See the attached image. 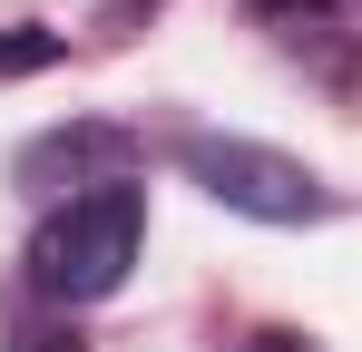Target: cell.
I'll return each mask as SVG.
<instances>
[{
	"label": "cell",
	"instance_id": "2",
	"mask_svg": "<svg viewBox=\"0 0 362 352\" xmlns=\"http://www.w3.org/2000/svg\"><path fill=\"white\" fill-rule=\"evenodd\" d=\"M167 157H177L216 206H235L255 225H313V216H323V176L303 167V157H284V147H255V137H226V127H177Z\"/></svg>",
	"mask_w": 362,
	"mask_h": 352
},
{
	"label": "cell",
	"instance_id": "4",
	"mask_svg": "<svg viewBox=\"0 0 362 352\" xmlns=\"http://www.w3.org/2000/svg\"><path fill=\"white\" fill-rule=\"evenodd\" d=\"M59 59V30H0V78H30Z\"/></svg>",
	"mask_w": 362,
	"mask_h": 352
},
{
	"label": "cell",
	"instance_id": "7",
	"mask_svg": "<svg viewBox=\"0 0 362 352\" xmlns=\"http://www.w3.org/2000/svg\"><path fill=\"white\" fill-rule=\"evenodd\" d=\"M245 352H303V333H255Z\"/></svg>",
	"mask_w": 362,
	"mask_h": 352
},
{
	"label": "cell",
	"instance_id": "5",
	"mask_svg": "<svg viewBox=\"0 0 362 352\" xmlns=\"http://www.w3.org/2000/svg\"><path fill=\"white\" fill-rule=\"evenodd\" d=\"M10 352H78V333H69V323H20Z\"/></svg>",
	"mask_w": 362,
	"mask_h": 352
},
{
	"label": "cell",
	"instance_id": "6",
	"mask_svg": "<svg viewBox=\"0 0 362 352\" xmlns=\"http://www.w3.org/2000/svg\"><path fill=\"white\" fill-rule=\"evenodd\" d=\"M255 10H264V20H313V30H323V10H333V0H255Z\"/></svg>",
	"mask_w": 362,
	"mask_h": 352
},
{
	"label": "cell",
	"instance_id": "1",
	"mask_svg": "<svg viewBox=\"0 0 362 352\" xmlns=\"http://www.w3.org/2000/svg\"><path fill=\"white\" fill-rule=\"evenodd\" d=\"M137 245H147V186H98V196L49 206V225L30 235L20 264H30V293H49V303H108Z\"/></svg>",
	"mask_w": 362,
	"mask_h": 352
},
{
	"label": "cell",
	"instance_id": "3",
	"mask_svg": "<svg viewBox=\"0 0 362 352\" xmlns=\"http://www.w3.org/2000/svg\"><path fill=\"white\" fill-rule=\"evenodd\" d=\"M127 167H137V137L127 127H108V117H69V127H49V137H30L20 147V186H40V196H98V186H127Z\"/></svg>",
	"mask_w": 362,
	"mask_h": 352
}]
</instances>
